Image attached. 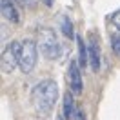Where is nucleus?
Returning a JSON list of instances; mask_svg holds the SVG:
<instances>
[{
    "label": "nucleus",
    "mask_w": 120,
    "mask_h": 120,
    "mask_svg": "<svg viewBox=\"0 0 120 120\" xmlns=\"http://www.w3.org/2000/svg\"><path fill=\"white\" fill-rule=\"evenodd\" d=\"M68 78H69V87L75 95H80L82 93V75H80V69H78V64L75 60L69 64V73H68Z\"/></svg>",
    "instance_id": "39448f33"
},
{
    "label": "nucleus",
    "mask_w": 120,
    "mask_h": 120,
    "mask_svg": "<svg viewBox=\"0 0 120 120\" xmlns=\"http://www.w3.org/2000/svg\"><path fill=\"white\" fill-rule=\"evenodd\" d=\"M111 24L120 31V9L116 11V13H113V15H111Z\"/></svg>",
    "instance_id": "f8f14e48"
},
{
    "label": "nucleus",
    "mask_w": 120,
    "mask_h": 120,
    "mask_svg": "<svg viewBox=\"0 0 120 120\" xmlns=\"http://www.w3.org/2000/svg\"><path fill=\"white\" fill-rule=\"evenodd\" d=\"M100 47L95 40L89 42V62H91V68L93 71H100Z\"/></svg>",
    "instance_id": "0eeeda50"
},
{
    "label": "nucleus",
    "mask_w": 120,
    "mask_h": 120,
    "mask_svg": "<svg viewBox=\"0 0 120 120\" xmlns=\"http://www.w3.org/2000/svg\"><path fill=\"white\" fill-rule=\"evenodd\" d=\"M31 97H33V102L38 113L49 115L58 98V86L55 80H42L33 87Z\"/></svg>",
    "instance_id": "f257e3e1"
},
{
    "label": "nucleus",
    "mask_w": 120,
    "mask_h": 120,
    "mask_svg": "<svg viewBox=\"0 0 120 120\" xmlns=\"http://www.w3.org/2000/svg\"><path fill=\"white\" fill-rule=\"evenodd\" d=\"M76 42H78V64L80 66H87V58H89V55L86 53V44H84V40L80 37H76Z\"/></svg>",
    "instance_id": "1a4fd4ad"
},
{
    "label": "nucleus",
    "mask_w": 120,
    "mask_h": 120,
    "mask_svg": "<svg viewBox=\"0 0 120 120\" xmlns=\"http://www.w3.org/2000/svg\"><path fill=\"white\" fill-rule=\"evenodd\" d=\"M20 47L22 42H9L6 49L2 51V71L11 73L16 66H20Z\"/></svg>",
    "instance_id": "20e7f679"
},
{
    "label": "nucleus",
    "mask_w": 120,
    "mask_h": 120,
    "mask_svg": "<svg viewBox=\"0 0 120 120\" xmlns=\"http://www.w3.org/2000/svg\"><path fill=\"white\" fill-rule=\"evenodd\" d=\"M75 100H73V93H66L64 95V118L73 120L75 118Z\"/></svg>",
    "instance_id": "6e6552de"
},
{
    "label": "nucleus",
    "mask_w": 120,
    "mask_h": 120,
    "mask_svg": "<svg viewBox=\"0 0 120 120\" xmlns=\"http://www.w3.org/2000/svg\"><path fill=\"white\" fill-rule=\"evenodd\" d=\"M109 40H111L113 53H115L116 56H120V31H118V33H113L111 37H109Z\"/></svg>",
    "instance_id": "9d476101"
},
{
    "label": "nucleus",
    "mask_w": 120,
    "mask_h": 120,
    "mask_svg": "<svg viewBox=\"0 0 120 120\" xmlns=\"http://www.w3.org/2000/svg\"><path fill=\"white\" fill-rule=\"evenodd\" d=\"M16 4H26V2H27V0H15Z\"/></svg>",
    "instance_id": "4468645a"
},
{
    "label": "nucleus",
    "mask_w": 120,
    "mask_h": 120,
    "mask_svg": "<svg viewBox=\"0 0 120 120\" xmlns=\"http://www.w3.org/2000/svg\"><path fill=\"white\" fill-rule=\"evenodd\" d=\"M75 120H86V115H84L82 109H76V113H75Z\"/></svg>",
    "instance_id": "ddd939ff"
},
{
    "label": "nucleus",
    "mask_w": 120,
    "mask_h": 120,
    "mask_svg": "<svg viewBox=\"0 0 120 120\" xmlns=\"http://www.w3.org/2000/svg\"><path fill=\"white\" fill-rule=\"evenodd\" d=\"M71 29H73V26H71V22H69V18H68V16H64V18H62V33H64L68 38H73V37H75V33H73Z\"/></svg>",
    "instance_id": "9b49d317"
},
{
    "label": "nucleus",
    "mask_w": 120,
    "mask_h": 120,
    "mask_svg": "<svg viewBox=\"0 0 120 120\" xmlns=\"http://www.w3.org/2000/svg\"><path fill=\"white\" fill-rule=\"evenodd\" d=\"M38 51L44 55L47 60H56L62 55V44L56 38V33L49 27L38 31Z\"/></svg>",
    "instance_id": "f03ea898"
},
{
    "label": "nucleus",
    "mask_w": 120,
    "mask_h": 120,
    "mask_svg": "<svg viewBox=\"0 0 120 120\" xmlns=\"http://www.w3.org/2000/svg\"><path fill=\"white\" fill-rule=\"evenodd\" d=\"M0 11H2V16L9 20L13 24L20 22V15L16 11V6L13 4V0H0Z\"/></svg>",
    "instance_id": "423d86ee"
},
{
    "label": "nucleus",
    "mask_w": 120,
    "mask_h": 120,
    "mask_svg": "<svg viewBox=\"0 0 120 120\" xmlns=\"http://www.w3.org/2000/svg\"><path fill=\"white\" fill-rule=\"evenodd\" d=\"M44 2L47 4V6H51V2H53V0H44Z\"/></svg>",
    "instance_id": "2eb2a0df"
},
{
    "label": "nucleus",
    "mask_w": 120,
    "mask_h": 120,
    "mask_svg": "<svg viewBox=\"0 0 120 120\" xmlns=\"http://www.w3.org/2000/svg\"><path fill=\"white\" fill-rule=\"evenodd\" d=\"M38 58V44L35 40H24L20 47V71L22 73H31L33 68L37 66Z\"/></svg>",
    "instance_id": "7ed1b4c3"
}]
</instances>
